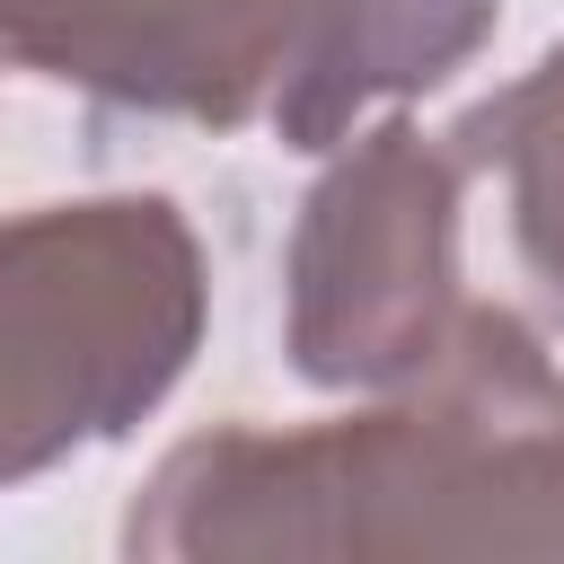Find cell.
Wrapping results in <instances>:
<instances>
[{"label":"cell","mask_w":564,"mask_h":564,"mask_svg":"<svg viewBox=\"0 0 564 564\" xmlns=\"http://www.w3.org/2000/svg\"><path fill=\"white\" fill-rule=\"evenodd\" d=\"M150 564H370V555H564V370L546 335L467 300L449 344L379 405L176 441L123 511Z\"/></svg>","instance_id":"obj_1"},{"label":"cell","mask_w":564,"mask_h":564,"mask_svg":"<svg viewBox=\"0 0 564 564\" xmlns=\"http://www.w3.org/2000/svg\"><path fill=\"white\" fill-rule=\"evenodd\" d=\"M212 326V264L167 194L0 220V494L159 414Z\"/></svg>","instance_id":"obj_2"},{"label":"cell","mask_w":564,"mask_h":564,"mask_svg":"<svg viewBox=\"0 0 564 564\" xmlns=\"http://www.w3.org/2000/svg\"><path fill=\"white\" fill-rule=\"evenodd\" d=\"M458 194L467 167L423 123L388 115L335 141L282 256V352L308 388H397L414 379L467 291H458Z\"/></svg>","instance_id":"obj_3"},{"label":"cell","mask_w":564,"mask_h":564,"mask_svg":"<svg viewBox=\"0 0 564 564\" xmlns=\"http://www.w3.org/2000/svg\"><path fill=\"white\" fill-rule=\"evenodd\" d=\"M300 0H0V70L123 115L238 132L264 115Z\"/></svg>","instance_id":"obj_4"},{"label":"cell","mask_w":564,"mask_h":564,"mask_svg":"<svg viewBox=\"0 0 564 564\" xmlns=\"http://www.w3.org/2000/svg\"><path fill=\"white\" fill-rule=\"evenodd\" d=\"M494 18L502 0H300L264 123L282 132V150H335L370 106L423 97L467 70Z\"/></svg>","instance_id":"obj_5"},{"label":"cell","mask_w":564,"mask_h":564,"mask_svg":"<svg viewBox=\"0 0 564 564\" xmlns=\"http://www.w3.org/2000/svg\"><path fill=\"white\" fill-rule=\"evenodd\" d=\"M441 141L476 185H494L502 247H511L538 317L564 326V44L538 53V70H520L485 106H467Z\"/></svg>","instance_id":"obj_6"}]
</instances>
